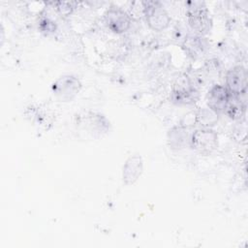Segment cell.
<instances>
[{
    "label": "cell",
    "instance_id": "cell-3",
    "mask_svg": "<svg viewBox=\"0 0 248 248\" xmlns=\"http://www.w3.org/2000/svg\"><path fill=\"white\" fill-rule=\"evenodd\" d=\"M80 81L74 76H63L59 78L52 85V91L56 98L63 102L71 101L79 92Z\"/></svg>",
    "mask_w": 248,
    "mask_h": 248
},
{
    "label": "cell",
    "instance_id": "cell-9",
    "mask_svg": "<svg viewBox=\"0 0 248 248\" xmlns=\"http://www.w3.org/2000/svg\"><path fill=\"white\" fill-rule=\"evenodd\" d=\"M198 99V92L191 85L179 86L174 89L171 93V100L173 103L181 104H192L195 103Z\"/></svg>",
    "mask_w": 248,
    "mask_h": 248
},
{
    "label": "cell",
    "instance_id": "cell-4",
    "mask_svg": "<svg viewBox=\"0 0 248 248\" xmlns=\"http://www.w3.org/2000/svg\"><path fill=\"white\" fill-rule=\"evenodd\" d=\"M189 141L193 148L203 154L212 152L218 144L217 134L209 128L196 130L191 135Z\"/></svg>",
    "mask_w": 248,
    "mask_h": 248
},
{
    "label": "cell",
    "instance_id": "cell-12",
    "mask_svg": "<svg viewBox=\"0 0 248 248\" xmlns=\"http://www.w3.org/2000/svg\"><path fill=\"white\" fill-rule=\"evenodd\" d=\"M39 27L42 32H44L46 34H49V33H53L55 31L56 25H55V22L53 20H51L49 17H43L40 19Z\"/></svg>",
    "mask_w": 248,
    "mask_h": 248
},
{
    "label": "cell",
    "instance_id": "cell-5",
    "mask_svg": "<svg viewBox=\"0 0 248 248\" xmlns=\"http://www.w3.org/2000/svg\"><path fill=\"white\" fill-rule=\"evenodd\" d=\"M106 25L114 33H124L130 28L131 17L129 14L121 8L110 7L104 15Z\"/></svg>",
    "mask_w": 248,
    "mask_h": 248
},
{
    "label": "cell",
    "instance_id": "cell-10",
    "mask_svg": "<svg viewBox=\"0 0 248 248\" xmlns=\"http://www.w3.org/2000/svg\"><path fill=\"white\" fill-rule=\"evenodd\" d=\"M188 140L187 130L181 126L172 128L169 133V142L171 148H182Z\"/></svg>",
    "mask_w": 248,
    "mask_h": 248
},
{
    "label": "cell",
    "instance_id": "cell-11",
    "mask_svg": "<svg viewBox=\"0 0 248 248\" xmlns=\"http://www.w3.org/2000/svg\"><path fill=\"white\" fill-rule=\"evenodd\" d=\"M202 39V38L199 37V36H190V37L185 38L184 44H185L186 49L189 52V54L194 56V55L201 54L203 52L206 46L204 45V43Z\"/></svg>",
    "mask_w": 248,
    "mask_h": 248
},
{
    "label": "cell",
    "instance_id": "cell-13",
    "mask_svg": "<svg viewBox=\"0 0 248 248\" xmlns=\"http://www.w3.org/2000/svg\"><path fill=\"white\" fill-rule=\"evenodd\" d=\"M57 5V10L59 11L60 14L62 15H68L72 12V7H71V3L68 2H58L56 3Z\"/></svg>",
    "mask_w": 248,
    "mask_h": 248
},
{
    "label": "cell",
    "instance_id": "cell-6",
    "mask_svg": "<svg viewBox=\"0 0 248 248\" xmlns=\"http://www.w3.org/2000/svg\"><path fill=\"white\" fill-rule=\"evenodd\" d=\"M226 88L232 96L244 95L247 89V71L239 65L232 68L226 75Z\"/></svg>",
    "mask_w": 248,
    "mask_h": 248
},
{
    "label": "cell",
    "instance_id": "cell-2",
    "mask_svg": "<svg viewBox=\"0 0 248 248\" xmlns=\"http://www.w3.org/2000/svg\"><path fill=\"white\" fill-rule=\"evenodd\" d=\"M141 4L146 22L151 29L162 31L170 25V17L160 2L144 1Z\"/></svg>",
    "mask_w": 248,
    "mask_h": 248
},
{
    "label": "cell",
    "instance_id": "cell-1",
    "mask_svg": "<svg viewBox=\"0 0 248 248\" xmlns=\"http://www.w3.org/2000/svg\"><path fill=\"white\" fill-rule=\"evenodd\" d=\"M187 19L190 27L201 36L207 34L211 28L212 21L203 2L191 1L187 3Z\"/></svg>",
    "mask_w": 248,
    "mask_h": 248
},
{
    "label": "cell",
    "instance_id": "cell-7",
    "mask_svg": "<svg viewBox=\"0 0 248 248\" xmlns=\"http://www.w3.org/2000/svg\"><path fill=\"white\" fill-rule=\"evenodd\" d=\"M232 94L226 88V86L215 84L213 85L206 96V102L208 108L215 113H222L226 111L228 104L231 100Z\"/></svg>",
    "mask_w": 248,
    "mask_h": 248
},
{
    "label": "cell",
    "instance_id": "cell-8",
    "mask_svg": "<svg viewBox=\"0 0 248 248\" xmlns=\"http://www.w3.org/2000/svg\"><path fill=\"white\" fill-rule=\"evenodd\" d=\"M143 170L142 159L140 155L135 154L130 156L123 166V181L125 184L130 185L135 183L140 176Z\"/></svg>",
    "mask_w": 248,
    "mask_h": 248
}]
</instances>
